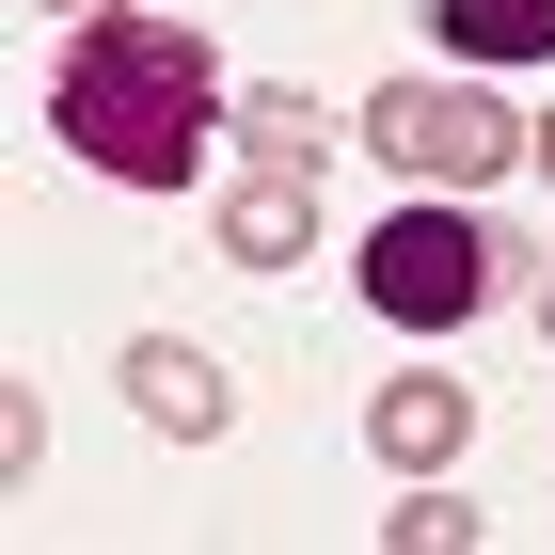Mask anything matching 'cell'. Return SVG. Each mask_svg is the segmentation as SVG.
Masks as SVG:
<instances>
[{"label":"cell","instance_id":"cell-5","mask_svg":"<svg viewBox=\"0 0 555 555\" xmlns=\"http://www.w3.org/2000/svg\"><path fill=\"white\" fill-rule=\"evenodd\" d=\"M128 413H143V428H175V444H207V428L238 413V382H222L191 334H128Z\"/></svg>","mask_w":555,"mask_h":555},{"label":"cell","instance_id":"cell-11","mask_svg":"<svg viewBox=\"0 0 555 555\" xmlns=\"http://www.w3.org/2000/svg\"><path fill=\"white\" fill-rule=\"evenodd\" d=\"M540 349H555V270H540Z\"/></svg>","mask_w":555,"mask_h":555},{"label":"cell","instance_id":"cell-2","mask_svg":"<svg viewBox=\"0 0 555 555\" xmlns=\"http://www.w3.org/2000/svg\"><path fill=\"white\" fill-rule=\"evenodd\" d=\"M349 143H382L413 191H492V175H524V112L492 80H428V64H397Z\"/></svg>","mask_w":555,"mask_h":555},{"label":"cell","instance_id":"cell-1","mask_svg":"<svg viewBox=\"0 0 555 555\" xmlns=\"http://www.w3.org/2000/svg\"><path fill=\"white\" fill-rule=\"evenodd\" d=\"M48 143L80 175H112V191H191L222 143V64L191 16H143V0H112V16H64V48H48Z\"/></svg>","mask_w":555,"mask_h":555},{"label":"cell","instance_id":"cell-10","mask_svg":"<svg viewBox=\"0 0 555 555\" xmlns=\"http://www.w3.org/2000/svg\"><path fill=\"white\" fill-rule=\"evenodd\" d=\"M524 175H540V191H555V128H524Z\"/></svg>","mask_w":555,"mask_h":555},{"label":"cell","instance_id":"cell-7","mask_svg":"<svg viewBox=\"0 0 555 555\" xmlns=\"http://www.w3.org/2000/svg\"><path fill=\"white\" fill-rule=\"evenodd\" d=\"M222 128H238V175H318V159L349 143L301 80H238V95H222Z\"/></svg>","mask_w":555,"mask_h":555},{"label":"cell","instance_id":"cell-4","mask_svg":"<svg viewBox=\"0 0 555 555\" xmlns=\"http://www.w3.org/2000/svg\"><path fill=\"white\" fill-rule=\"evenodd\" d=\"M365 444H382L397 476H444V461H461V444H476V397L444 382V365H397V382L365 397Z\"/></svg>","mask_w":555,"mask_h":555},{"label":"cell","instance_id":"cell-9","mask_svg":"<svg viewBox=\"0 0 555 555\" xmlns=\"http://www.w3.org/2000/svg\"><path fill=\"white\" fill-rule=\"evenodd\" d=\"M382 540H397V555H461L476 508H444V476H413V508H382Z\"/></svg>","mask_w":555,"mask_h":555},{"label":"cell","instance_id":"cell-6","mask_svg":"<svg viewBox=\"0 0 555 555\" xmlns=\"http://www.w3.org/2000/svg\"><path fill=\"white\" fill-rule=\"evenodd\" d=\"M207 238H222V270H301L318 255V175H238Z\"/></svg>","mask_w":555,"mask_h":555},{"label":"cell","instance_id":"cell-8","mask_svg":"<svg viewBox=\"0 0 555 555\" xmlns=\"http://www.w3.org/2000/svg\"><path fill=\"white\" fill-rule=\"evenodd\" d=\"M428 33L461 64H555V0H428Z\"/></svg>","mask_w":555,"mask_h":555},{"label":"cell","instance_id":"cell-3","mask_svg":"<svg viewBox=\"0 0 555 555\" xmlns=\"http://www.w3.org/2000/svg\"><path fill=\"white\" fill-rule=\"evenodd\" d=\"M365 301H382L397 334H461L476 301H492V222L461 191H413V207L365 238Z\"/></svg>","mask_w":555,"mask_h":555},{"label":"cell","instance_id":"cell-12","mask_svg":"<svg viewBox=\"0 0 555 555\" xmlns=\"http://www.w3.org/2000/svg\"><path fill=\"white\" fill-rule=\"evenodd\" d=\"M48 16H112V0H48Z\"/></svg>","mask_w":555,"mask_h":555}]
</instances>
